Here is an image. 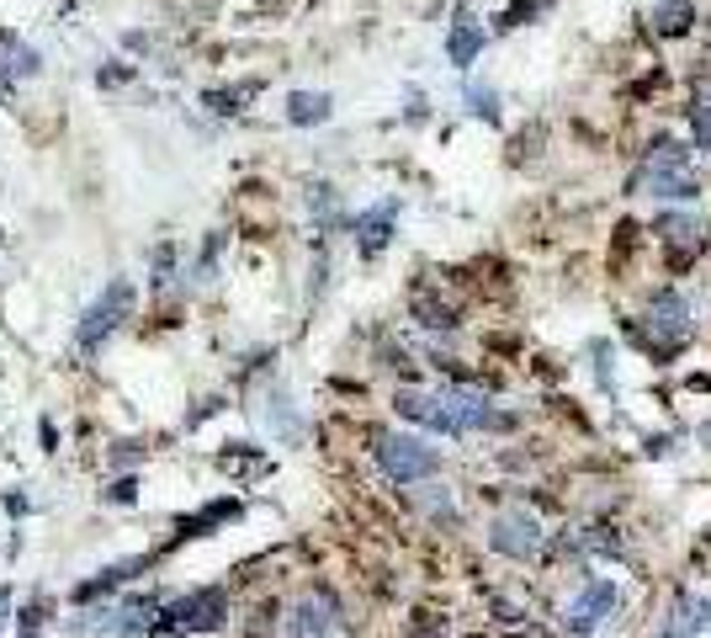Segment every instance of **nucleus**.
Masks as SVG:
<instances>
[{
	"label": "nucleus",
	"instance_id": "obj_1",
	"mask_svg": "<svg viewBox=\"0 0 711 638\" xmlns=\"http://www.w3.org/2000/svg\"><path fill=\"white\" fill-rule=\"evenodd\" d=\"M632 335L648 346L653 357H680L685 346H690V335H696V309L685 299L680 288H653L643 314H637V325Z\"/></svg>",
	"mask_w": 711,
	"mask_h": 638
},
{
	"label": "nucleus",
	"instance_id": "obj_2",
	"mask_svg": "<svg viewBox=\"0 0 711 638\" xmlns=\"http://www.w3.org/2000/svg\"><path fill=\"white\" fill-rule=\"evenodd\" d=\"M372 457L393 485H425L441 474V453L425 442V436H409V431H378L372 436Z\"/></svg>",
	"mask_w": 711,
	"mask_h": 638
},
{
	"label": "nucleus",
	"instance_id": "obj_3",
	"mask_svg": "<svg viewBox=\"0 0 711 638\" xmlns=\"http://www.w3.org/2000/svg\"><path fill=\"white\" fill-rule=\"evenodd\" d=\"M626 607V591L611 575H590L564 607V634L568 638H594L616 612Z\"/></svg>",
	"mask_w": 711,
	"mask_h": 638
},
{
	"label": "nucleus",
	"instance_id": "obj_4",
	"mask_svg": "<svg viewBox=\"0 0 711 638\" xmlns=\"http://www.w3.org/2000/svg\"><path fill=\"white\" fill-rule=\"evenodd\" d=\"M653 235H658V245H664V256H669V267H675V272L696 267V261L711 250L707 218H701V213H690V208H664L658 218H653Z\"/></svg>",
	"mask_w": 711,
	"mask_h": 638
},
{
	"label": "nucleus",
	"instance_id": "obj_5",
	"mask_svg": "<svg viewBox=\"0 0 711 638\" xmlns=\"http://www.w3.org/2000/svg\"><path fill=\"white\" fill-rule=\"evenodd\" d=\"M489 548L500 559H510V564H532L536 553L547 548V527L536 521V511L510 506V511H500V517L489 521Z\"/></svg>",
	"mask_w": 711,
	"mask_h": 638
},
{
	"label": "nucleus",
	"instance_id": "obj_6",
	"mask_svg": "<svg viewBox=\"0 0 711 638\" xmlns=\"http://www.w3.org/2000/svg\"><path fill=\"white\" fill-rule=\"evenodd\" d=\"M701 192L707 186L696 176V165H685V171H648V165H637L632 182H626V197H653V203H675V208L696 203Z\"/></svg>",
	"mask_w": 711,
	"mask_h": 638
},
{
	"label": "nucleus",
	"instance_id": "obj_7",
	"mask_svg": "<svg viewBox=\"0 0 711 638\" xmlns=\"http://www.w3.org/2000/svg\"><path fill=\"white\" fill-rule=\"evenodd\" d=\"M128 309H133V288H128L122 277H112V282H107V293H101V299L86 309V320H80V335H75V340H80V352H96L107 335L118 331V320L128 314Z\"/></svg>",
	"mask_w": 711,
	"mask_h": 638
},
{
	"label": "nucleus",
	"instance_id": "obj_8",
	"mask_svg": "<svg viewBox=\"0 0 711 638\" xmlns=\"http://www.w3.org/2000/svg\"><path fill=\"white\" fill-rule=\"evenodd\" d=\"M393 410L404 415V421L425 425V431H436V436H462V425L451 415V404L441 394H419V389H398L393 394Z\"/></svg>",
	"mask_w": 711,
	"mask_h": 638
},
{
	"label": "nucleus",
	"instance_id": "obj_9",
	"mask_svg": "<svg viewBox=\"0 0 711 638\" xmlns=\"http://www.w3.org/2000/svg\"><path fill=\"white\" fill-rule=\"evenodd\" d=\"M218 617H229V596L212 585V591H192L186 602L171 607V628H218Z\"/></svg>",
	"mask_w": 711,
	"mask_h": 638
},
{
	"label": "nucleus",
	"instance_id": "obj_10",
	"mask_svg": "<svg viewBox=\"0 0 711 638\" xmlns=\"http://www.w3.org/2000/svg\"><path fill=\"white\" fill-rule=\"evenodd\" d=\"M707 634V617H701V596L690 591H675L669 607L658 617V638H701Z\"/></svg>",
	"mask_w": 711,
	"mask_h": 638
},
{
	"label": "nucleus",
	"instance_id": "obj_11",
	"mask_svg": "<svg viewBox=\"0 0 711 638\" xmlns=\"http://www.w3.org/2000/svg\"><path fill=\"white\" fill-rule=\"evenodd\" d=\"M483 43H489L483 22H473L468 11H457V22H451V32H446V60L457 64V69H473L478 54H483Z\"/></svg>",
	"mask_w": 711,
	"mask_h": 638
},
{
	"label": "nucleus",
	"instance_id": "obj_12",
	"mask_svg": "<svg viewBox=\"0 0 711 638\" xmlns=\"http://www.w3.org/2000/svg\"><path fill=\"white\" fill-rule=\"evenodd\" d=\"M696 22H701V6H696V0H653V32H658L664 43L690 37Z\"/></svg>",
	"mask_w": 711,
	"mask_h": 638
},
{
	"label": "nucleus",
	"instance_id": "obj_13",
	"mask_svg": "<svg viewBox=\"0 0 711 638\" xmlns=\"http://www.w3.org/2000/svg\"><path fill=\"white\" fill-rule=\"evenodd\" d=\"M393 218H398V203H393V197L356 218V245H361V256H383V245L393 240Z\"/></svg>",
	"mask_w": 711,
	"mask_h": 638
},
{
	"label": "nucleus",
	"instance_id": "obj_14",
	"mask_svg": "<svg viewBox=\"0 0 711 638\" xmlns=\"http://www.w3.org/2000/svg\"><path fill=\"white\" fill-rule=\"evenodd\" d=\"M637 165H648V171H685V165H696V144H685L675 133H653Z\"/></svg>",
	"mask_w": 711,
	"mask_h": 638
},
{
	"label": "nucleus",
	"instance_id": "obj_15",
	"mask_svg": "<svg viewBox=\"0 0 711 638\" xmlns=\"http://www.w3.org/2000/svg\"><path fill=\"white\" fill-rule=\"evenodd\" d=\"M28 75H37V54H32L17 32L0 28V86H17V80H28Z\"/></svg>",
	"mask_w": 711,
	"mask_h": 638
},
{
	"label": "nucleus",
	"instance_id": "obj_16",
	"mask_svg": "<svg viewBox=\"0 0 711 638\" xmlns=\"http://www.w3.org/2000/svg\"><path fill=\"white\" fill-rule=\"evenodd\" d=\"M329 623H335V607H329V596H303L293 607V638H329Z\"/></svg>",
	"mask_w": 711,
	"mask_h": 638
},
{
	"label": "nucleus",
	"instance_id": "obj_17",
	"mask_svg": "<svg viewBox=\"0 0 711 638\" xmlns=\"http://www.w3.org/2000/svg\"><path fill=\"white\" fill-rule=\"evenodd\" d=\"M329 112H335V96L329 91H293L287 96V122H293V128H319V122H329Z\"/></svg>",
	"mask_w": 711,
	"mask_h": 638
},
{
	"label": "nucleus",
	"instance_id": "obj_18",
	"mask_svg": "<svg viewBox=\"0 0 711 638\" xmlns=\"http://www.w3.org/2000/svg\"><path fill=\"white\" fill-rule=\"evenodd\" d=\"M261 415H266V425L282 436V442H297V436H303V415L293 410V399L282 394V389L266 394V410H261Z\"/></svg>",
	"mask_w": 711,
	"mask_h": 638
},
{
	"label": "nucleus",
	"instance_id": "obj_19",
	"mask_svg": "<svg viewBox=\"0 0 711 638\" xmlns=\"http://www.w3.org/2000/svg\"><path fill=\"white\" fill-rule=\"evenodd\" d=\"M685 112H690V144H696V154H707L711 160V86L690 96Z\"/></svg>",
	"mask_w": 711,
	"mask_h": 638
},
{
	"label": "nucleus",
	"instance_id": "obj_20",
	"mask_svg": "<svg viewBox=\"0 0 711 638\" xmlns=\"http://www.w3.org/2000/svg\"><path fill=\"white\" fill-rule=\"evenodd\" d=\"M590 372L600 394H616V346L611 340H590Z\"/></svg>",
	"mask_w": 711,
	"mask_h": 638
},
{
	"label": "nucleus",
	"instance_id": "obj_21",
	"mask_svg": "<svg viewBox=\"0 0 711 638\" xmlns=\"http://www.w3.org/2000/svg\"><path fill=\"white\" fill-rule=\"evenodd\" d=\"M468 112L483 122H500V91L494 86H468Z\"/></svg>",
	"mask_w": 711,
	"mask_h": 638
},
{
	"label": "nucleus",
	"instance_id": "obj_22",
	"mask_svg": "<svg viewBox=\"0 0 711 638\" xmlns=\"http://www.w3.org/2000/svg\"><path fill=\"white\" fill-rule=\"evenodd\" d=\"M425 511L436 521H446V527H457V500H451V489L446 485H430V495H425Z\"/></svg>",
	"mask_w": 711,
	"mask_h": 638
},
{
	"label": "nucleus",
	"instance_id": "obj_23",
	"mask_svg": "<svg viewBox=\"0 0 711 638\" xmlns=\"http://www.w3.org/2000/svg\"><path fill=\"white\" fill-rule=\"evenodd\" d=\"M308 208H319L325 218H335V208H340L335 186H329V182H314V186H308Z\"/></svg>",
	"mask_w": 711,
	"mask_h": 638
},
{
	"label": "nucleus",
	"instance_id": "obj_24",
	"mask_svg": "<svg viewBox=\"0 0 711 638\" xmlns=\"http://www.w3.org/2000/svg\"><path fill=\"white\" fill-rule=\"evenodd\" d=\"M6 607H11V596H6V591H0V623H6Z\"/></svg>",
	"mask_w": 711,
	"mask_h": 638
}]
</instances>
